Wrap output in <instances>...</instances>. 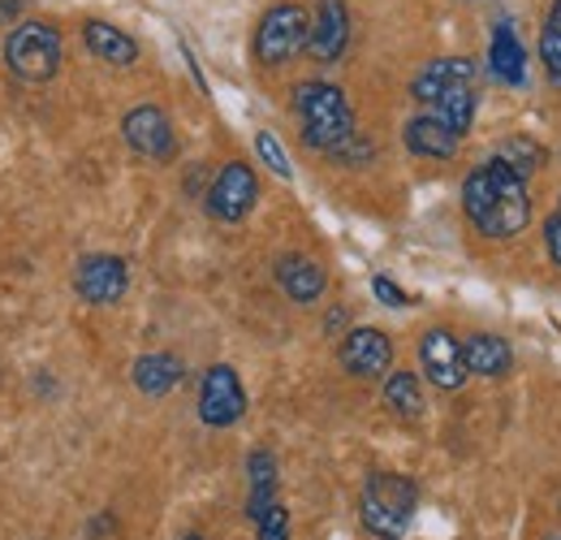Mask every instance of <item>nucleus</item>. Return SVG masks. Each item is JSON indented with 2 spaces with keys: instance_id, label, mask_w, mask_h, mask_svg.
<instances>
[{
  "instance_id": "7ed1b4c3",
  "label": "nucleus",
  "mask_w": 561,
  "mask_h": 540,
  "mask_svg": "<svg viewBox=\"0 0 561 540\" xmlns=\"http://www.w3.org/2000/svg\"><path fill=\"white\" fill-rule=\"evenodd\" d=\"M294 113H298V131L311 151L337 156L354 138V109L346 91L337 82L324 78H307L294 87Z\"/></svg>"
},
{
  "instance_id": "5701e85b",
  "label": "nucleus",
  "mask_w": 561,
  "mask_h": 540,
  "mask_svg": "<svg viewBox=\"0 0 561 540\" xmlns=\"http://www.w3.org/2000/svg\"><path fill=\"white\" fill-rule=\"evenodd\" d=\"M255 151H260V160L277 173L280 182H289L294 178V169H289V156H285V147H280V138L273 135V131H260L255 135Z\"/></svg>"
},
{
  "instance_id": "aec40b11",
  "label": "nucleus",
  "mask_w": 561,
  "mask_h": 540,
  "mask_svg": "<svg viewBox=\"0 0 561 540\" xmlns=\"http://www.w3.org/2000/svg\"><path fill=\"white\" fill-rule=\"evenodd\" d=\"M273 502H277V459L273 450L255 446L247 454V519L255 524Z\"/></svg>"
},
{
  "instance_id": "2eb2a0df",
  "label": "nucleus",
  "mask_w": 561,
  "mask_h": 540,
  "mask_svg": "<svg viewBox=\"0 0 561 540\" xmlns=\"http://www.w3.org/2000/svg\"><path fill=\"white\" fill-rule=\"evenodd\" d=\"M130 381H135V390H139L142 398H164V394H173L186 381V363L173 350H151V355L135 359Z\"/></svg>"
},
{
  "instance_id": "a878e982",
  "label": "nucleus",
  "mask_w": 561,
  "mask_h": 540,
  "mask_svg": "<svg viewBox=\"0 0 561 540\" xmlns=\"http://www.w3.org/2000/svg\"><path fill=\"white\" fill-rule=\"evenodd\" d=\"M371 294H376L385 307H411V294H407L402 285H393V277H385V272L371 277Z\"/></svg>"
},
{
  "instance_id": "6e6552de",
  "label": "nucleus",
  "mask_w": 561,
  "mask_h": 540,
  "mask_svg": "<svg viewBox=\"0 0 561 540\" xmlns=\"http://www.w3.org/2000/svg\"><path fill=\"white\" fill-rule=\"evenodd\" d=\"M130 290V265L122 256H108V251H95V256H82L78 269H73V294L91 307H113L122 303Z\"/></svg>"
},
{
  "instance_id": "39448f33",
  "label": "nucleus",
  "mask_w": 561,
  "mask_h": 540,
  "mask_svg": "<svg viewBox=\"0 0 561 540\" xmlns=\"http://www.w3.org/2000/svg\"><path fill=\"white\" fill-rule=\"evenodd\" d=\"M61 57H66L61 35L48 22H18L4 35V66L18 82H31V87L53 82L61 69Z\"/></svg>"
},
{
  "instance_id": "b1692460",
  "label": "nucleus",
  "mask_w": 561,
  "mask_h": 540,
  "mask_svg": "<svg viewBox=\"0 0 561 540\" xmlns=\"http://www.w3.org/2000/svg\"><path fill=\"white\" fill-rule=\"evenodd\" d=\"M540 61H545V78L561 91V31L549 22L540 31Z\"/></svg>"
},
{
  "instance_id": "c756f323",
  "label": "nucleus",
  "mask_w": 561,
  "mask_h": 540,
  "mask_svg": "<svg viewBox=\"0 0 561 540\" xmlns=\"http://www.w3.org/2000/svg\"><path fill=\"white\" fill-rule=\"evenodd\" d=\"M342 325H346V307H333V312H329V320H324V329H329V334H337Z\"/></svg>"
},
{
  "instance_id": "2f4dec72",
  "label": "nucleus",
  "mask_w": 561,
  "mask_h": 540,
  "mask_svg": "<svg viewBox=\"0 0 561 540\" xmlns=\"http://www.w3.org/2000/svg\"><path fill=\"white\" fill-rule=\"evenodd\" d=\"M182 540H204V532H186Z\"/></svg>"
},
{
  "instance_id": "4468645a",
  "label": "nucleus",
  "mask_w": 561,
  "mask_h": 540,
  "mask_svg": "<svg viewBox=\"0 0 561 540\" xmlns=\"http://www.w3.org/2000/svg\"><path fill=\"white\" fill-rule=\"evenodd\" d=\"M273 281H277V290L289 299V303H302V307L320 303L324 290H329V272L320 269L311 256H302V251H285V256H277Z\"/></svg>"
},
{
  "instance_id": "7c9ffc66",
  "label": "nucleus",
  "mask_w": 561,
  "mask_h": 540,
  "mask_svg": "<svg viewBox=\"0 0 561 540\" xmlns=\"http://www.w3.org/2000/svg\"><path fill=\"white\" fill-rule=\"evenodd\" d=\"M549 26H558L561 31V0H553V9H549Z\"/></svg>"
},
{
  "instance_id": "423d86ee",
  "label": "nucleus",
  "mask_w": 561,
  "mask_h": 540,
  "mask_svg": "<svg viewBox=\"0 0 561 540\" xmlns=\"http://www.w3.org/2000/svg\"><path fill=\"white\" fill-rule=\"evenodd\" d=\"M307 31H311V18L302 4L294 0H280L273 4L260 26H255V40H251V53L264 69H277L285 61H294L302 48H307Z\"/></svg>"
},
{
  "instance_id": "4be33fe9",
  "label": "nucleus",
  "mask_w": 561,
  "mask_h": 540,
  "mask_svg": "<svg viewBox=\"0 0 561 540\" xmlns=\"http://www.w3.org/2000/svg\"><path fill=\"white\" fill-rule=\"evenodd\" d=\"M492 156H501V160H505L523 182H531V173L545 165V147L527 135H510L496 151H492Z\"/></svg>"
},
{
  "instance_id": "412c9836",
  "label": "nucleus",
  "mask_w": 561,
  "mask_h": 540,
  "mask_svg": "<svg viewBox=\"0 0 561 540\" xmlns=\"http://www.w3.org/2000/svg\"><path fill=\"white\" fill-rule=\"evenodd\" d=\"M385 406L398 415V419H420L423 415V381L415 376V372H389L385 376Z\"/></svg>"
},
{
  "instance_id": "dca6fc26",
  "label": "nucleus",
  "mask_w": 561,
  "mask_h": 540,
  "mask_svg": "<svg viewBox=\"0 0 561 540\" xmlns=\"http://www.w3.org/2000/svg\"><path fill=\"white\" fill-rule=\"evenodd\" d=\"M402 143H407V151H415L423 160H454L458 156V147H462V135H454L440 117H432V113H415L411 122H407V131H402Z\"/></svg>"
},
{
  "instance_id": "473e14b6",
  "label": "nucleus",
  "mask_w": 561,
  "mask_h": 540,
  "mask_svg": "<svg viewBox=\"0 0 561 540\" xmlns=\"http://www.w3.org/2000/svg\"><path fill=\"white\" fill-rule=\"evenodd\" d=\"M553 540H561V537H553Z\"/></svg>"
},
{
  "instance_id": "f03ea898",
  "label": "nucleus",
  "mask_w": 561,
  "mask_h": 540,
  "mask_svg": "<svg viewBox=\"0 0 561 540\" xmlns=\"http://www.w3.org/2000/svg\"><path fill=\"white\" fill-rule=\"evenodd\" d=\"M411 95H415V104H423V113L440 117L454 135L467 138V131L476 126L480 91H476V66L467 57L427 61L411 82Z\"/></svg>"
},
{
  "instance_id": "f8f14e48",
  "label": "nucleus",
  "mask_w": 561,
  "mask_h": 540,
  "mask_svg": "<svg viewBox=\"0 0 561 540\" xmlns=\"http://www.w3.org/2000/svg\"><path fill=\"white\" fill-rule=\"evenodd\" d=\"M337 363L351 372L354 381H380L389 376L393 368V341L385 329H371V325H358L351 329L342 346H337Z\"/></svg>"
},
{
  "instance_id": "9d476101",
  "label": "nucleus",
  "mask_w": 561,
  "mask_h": 540,
  "mask_svg": "<svg viewBox=\"0 0 561 540\" xmlns=\"http://www.w3.org/2000/svg\"><path fill=\"white\" fill-rule=\"evenodd\" d=\"M122 138L126 147L142 156V160H173L178 156V135H173V122L160 104H135L126 117H122Z\"/></svg>"
},
{
  "instance_id": "f257e3e1",
  "label": "nucleus",
  "mask_w": 561,
  "mask_h": 540,
  "mask_svg": "<svg viewBox=\"0 0 561 540\" xmlns=\"http://www.w3.org/2000/svg\"><path fill=\"white\" fill-rule=\"evenodd\" d=\"M462 212L476 225V234H484L492 243H510L531 225L527 182L501 156H489L462 178Z\"/></svg>"
},
{
  "instance_id": "0eeeda50",
  "label": "nucleus",
  "mask_w": 561,
  "mask_h": 540,
  "mask_svg": "<svg viewBox=\"0 0 561 540\" xmlns=\"http://www.w3.org/2000/svg\"><path fill=\"white\" fill-rule=\"evenodd\" d=\"M260 203V178L247 160H229L211 173L208 195H204V207H208L211 221L220 225H238L251 216V207Z\"/></svg>"
},
{
  "instance_id": "bb28decb",
  "label": "nucleus",
  "mask_w": 561,
  "mask_h": 540,
  "mask_svg": "<svg viewBox=\"0 0 561 540\" xmlns=\"http://www.w3.org/2000/svg\"><path fill=\"white\" fill-rule=\"evenodd\" d=\"M545 251H549L553 269H561V195H558V207H553L549 221H545Z\"/></svg>"
},
{
  "instance_id": "6ab92c4d",
  "label": "nucleus",
  "mask_w": 561,
  "mask_h": 540,
  "mask_svg": "<svg viewBox=\"0 0 561 540\" xmlns=\"http://www.w3.org/2000/svg\"><path fill=\"white\" fill-rule=\"evenodd\" d=\"M462 355H467V372L480 381H501L514 368V350L501 334H471L462 341Z\"/></svg>"
},
{
  "instance_id": "393cba45",
  "label": "nucleus",
  "mask_w": 561,
  "mask_h": 540,
  "mask_svg": "<svg viewBox=\"0 0 561 540\" xmlns=\"http://www.w3.org/2000/svg\"><path fill=\"white\" fill-rule=\"evenodd\" d=\"M255 540H289V510L273 502L260 519H255Z\"/></svg>"
},
{
  "instance_id": "1a4fd4ad",
  "label": "nucleus",
  "mask_w": 561,
  "mask_h": 540,
  "mask_svg": "<svg viewBox=\"0 0 561 540\" xmlns=\"http://www.w3.org/2000/svg\"><path fill=\"white\" fill-rule=\"evenodd\" d=\"M247 415V390L242 376L229 363H211L199 381V419L208 428H233Z\"/></svg>"
},
{
  "instance_id": "f3484780",
  "label": "nucleus",
  "mask_w": 561,
  "mask_h": 540,
  "mask_svg": "<svg viewBox=\"0 0 561 540\" xmlns=\"http://www.w3.org/2000/svg\"><path fill=\"white\" fill-rule=\"evenodd\" d=\"M82 44L91 48V57H100L104 66H113V69H130L139 61V40L126 35V31L113 26V22H100V18L82 26Z\"/></svg>"
},
{
  "instance_id": "c85d7f7f",
  "label": "nucleus",
  "mask_w": 561,
  "mask_h": 540,
  "mask_svg": "<svg viewBox=\"0 0 561 540\" xmlns=\"http://www.w3.org/2000/svg\"><path fill=\"white\" fill-rule=\"evenodd\" d=\"M26 9V0H0V22H13Z\"/></svg>"
},
{
  "instance_id": "a211bd4d",
  "label": "nucleus",
  "mask_w": 561,
  "mask_h": 540,
  "mask_svg": "<svg viewBox=\"0 0 561 540\" xmlns=\"http://www.w3.org/2000/svg\"><path fill=\"white\" fill-rule=\"evenodd\" d=\"M489 69L505 82V87H523L527 82V53H523V40L514 31V22H496L489 40Z\"/></svg>"
},
{
  "instance_id": "ddd939ff",
  "label": "nucleus",
  "mask_w": 561,
  "mask_h": 540,
  "mask_svg": "<svg viewBox=\"0 0 561 540\" xmlns=\"http://www.w3.org/2000/svg\"><path fill=\"white\" fill-rule=\"evenodd\" d=\"M351 48V9L346 0H320L311 13V31H307V53L320 66L342 61V53Z\"/></svg>"
},
{
  "instance_id": "9b49d317",
  "label": "nucleus",
  "mask_w": 561,
  "mask_h": 540,
  "mask_svg": "<svg viewBox=\"0 0 561 540\" xmlns=\"http://www.w3.org/2000/svg\"><path fill=\"white\" fill-rule=\"evenodd\" d=\"M420 368L423 376L436 385V390H445V394H458L462 385H467V355H462V341L454 338L445 325H436V329H427L420 338Z\"/></svg>"
},
{
  "instance_id": "20e7f679",
  "label": "nucleus",
  "mask_w": 561,
  "mask_h": 540,
  "mask_svg": "<svg viewBox=\"0 0 561 540\" xmlns=\"http://www.w3.org/2000/svg\"><path fill=\"white\" fill-rule=\"evenodd\" d=\"M420 510V484L398 472H371L358 493V524L376 540H402Z\"/></svg>"
},
{
  "instance_id": "cd10ccee",
  "label": "nucleus",
  "mask_w": 561,
  "mask_h": 540,
  "mask_svg": "<svg viewBox=\"0 0 561 540\" xmlns=\"http://www.w3.org/2000/svg\"><path fill=\"white\" fill-rule=\"evenodd\" d=\"M113 528H117V519H113V515H95V519L87 524V537H108Z\"/></svg>"
}]
</instances>
